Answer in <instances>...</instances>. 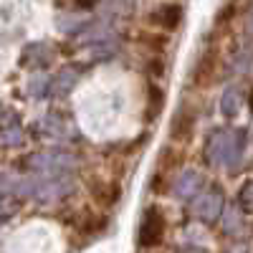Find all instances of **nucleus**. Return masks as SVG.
Listing matches in <instances>:
<instances>
[{
	"mask_svg": "<svg viewBox=\"0 0 253 253\" xmlns=\"http://www.w3.org/2000/svg\"><path fill=\"white\" fill-rule=\"evenodd\" d=\"M165 230H167V220H165V213L160 208H147L144 215H142V223L137 228V243L139 248H157L162 241H165Z\"/></svg>",
	"mask_w": 253,
	"mask_h": 253,
	"instance_id": "obj_1",
	"label": "nucleus"
},
{
	"mask_svg": "<svg viewBox=\"0 0 253 253\" xmlns=\"http://www.w3.org/2000/svg\"><path fill=\"white\" fill-rule=\"evenodd\" d=\"M220 71V51L218 48H208L198 63L193 66V74H190V81H193L195 89H210L215 84V76Z\"/></svg>",
	"mask_w": 253,
	"mask_h": 253,
	"instance_id": "obj_2",
	"label": "nucleus"
},
{
	"mask_svg": "<svg viewBox=\"0 0 253 253\" xmlns=\"http://www.w3.org/2000/svg\"><path fill=\"white\" fill-rule=\"evenodd\" d=\"M150 23L162 31H177L182 23V8L177 3H162L150 13Z\"/></svg>",
	"mask_w": 253,
	"mask_h": 253,
	"instance_id": "obj_3",
	"label": "nucleus"
},
{
	"mask_svg": "<svg viewBox=\"0 0 253 253\" xmlns=\"http://www.w3.org/2000/svg\"><path fill=\"white\" fill-rule=\"evenodd\" d=\"M89 193H91V200L101 208H112L117 200H119V185L114 182H107V180H101V177H91L89 180Z\"/></svg>",
	"mask_w": 253,
	"mask_h": 253,
	"instance_id": "obj_4",
	"label": "nucleus"
},
{
	"mask_svg": "<svg viewBox=\"0 0 253 253\" xmlns=\"http://www.w3.org/2000/svg\"><path fill=\"white\" fill-rule=\"evenodd\" d=\"M193 124H195V112L190 107H182L175 117H172V124H170V137L175 142H187L190 134H193Z\"/></svg>",
	"mask_w": 253,
	"mask_h": 253,
	"instance_id": "obj_5",
	"label": "nucleus"
},
{
	"mask_svg": "<svg viewBox=\"0 0 253 253\" xmlns=\"http://www.w3.org/2000/svg\"><path fill=\"white\" fill-rule=\"evenodd\" d=\"M162 104H165V91L157 84H150V86H147V122H155L160 117Z\"/></svg>",
	"mask_w": 253,
	"mask_h": 253,
	"instance_id": "obj_6",
	"label": "nucleus"
},
{
	"mask_svg": "<svg viewBox=\"0 0 253 253\" xmlns=\"http://www.w3.org/2000/svg\"><path fill=\"white\" fill-rule=\"evenodd\" d=\"M137 41H139L142 46L152 48L155 53H162V51L167 48V43H170V38H167L165 33H147V31H142V33L137 36Z\"/></svg>",
	"mask_w": 253,
	"mask_h": 253,
	"instance_id": "obj_7",
	"label": "nucleus"
},
{
	"mask_svg": "<svg viewBox=\"0 0 253 253\" xmlns=\"http://www.w3.org/2000/svg\"><path fill=\"white\" fill-rule=\"evenodd\" d=\"M152 193H167V170H162V175L152 177Z\"/></svg>",
	"mask_w": 253,
	"mask_h": 253,
	"instance_id": "obj_8",
	"label": "nucleus"
},
{
	"mask_svg": "<svg viewBox=\"0 0 253 253\" xmlns=\"http://www.w3.org/2000/svg\"><path fill=\"white\" fill-rule=\"evenodd\" d=\"M150 71H152V76H162V74H165L162 58H150Z\"/></svg>",
	"mask_w": 253,
	"mask_h": 253,
	"instance_id": "obj_9",
	"label": "nucleus"
},
{
	"mask_svg": "<svg viewBox=\"0 0 253 253\" xmlns=\"http://www.w3.org/2000/svg\"><path fill=\"white\" fill-rule=\"evenodd\" d=\"M251 112H253V96H251Z\"/></svg>",
	"mask_w": 253,
	"mask_h": 253,
	"instance_id": "obj_10",
	"label": "nucleus"
}]
</instances>
